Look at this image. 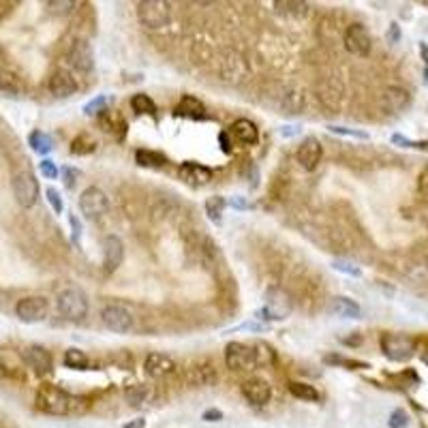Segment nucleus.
I'll use <instances>...</instances> for the list:
<instances>
[{
  "mask_svg": "<svg viewBox=\"0 0 428 428\" xmlns=\"http://www.w3.org/2000/svg\"><path fill=\"white\" fill-rule=\"evenodd\" d=\"M0 92H3V97H20L22 88H20V84L15 81V77L0 75Z\"/></svg>",
  "mask_w": 428,
  "mask_h": 428,
  "instance_id": "obj_37",
  "label": "nucleus"
},
{
  "mask_svg": "<svg viewBox=\"0 0 428 428\" xmlns=\"http://www.w3.org/2000/svg\"><path fill=\"white\" fill-rule=\"evenodd\" d=\"M125 262V242L118 236L110 234L103 238V268L105 272H116Z\"/></svg>",
  "mask_w": 428,
  "mask_h": 428,
  "instance_id": "obj_15",
  "label": "nucleus"
},
{
  "mask_svg": "<svg viewBox=\"0 0 428 428\" xmlns=\"http://www.w3.org/2000/svg\"><path fill=\"white\" fill-rule=\"evenodd\" d=\"M49 313V302L43 296H28L15 304V315L24 323H39Z\"/></svg>",
  "mask_w": 428,
  "mask_h": 428,
  "instance_id": "obj_11",
  "label": "nucleus"
},
{
  "mask_svg": "<svg viewBox=\"0 0 428 428\" xmlns=\"http://www.w3.org/2000/svg\"><path fill=\"white\" fill-rule=\"evenodd\" d=\"M291 311H294V300H291V296L287 294L285 289L270 287L266 291V306L262 308V313H260V315H264L262 319L281 321V319L289 317Z\"/></svg>",
  "mask_w": 428,
  "mask_h": 428,
  "instance_id": "obj_4",
  "label": "nucleus"
},
{
  "mask_svg": "<svg viewBox=\"0 0 428 428\" xmlns=\"http://www.w3.org/2000/svg\"><path fill=\"white\" fill-rule=\"evenodd\" d=\"M186 377H188V383H191V386H214L218 381L216 370L210 364H205V362L191 366V368H188Z\"/></svg>",
  "mask_w": 428,
  "mask_h": 428,
  "instance_id": "obj_25",
  "label": "nucleus"
},
{
  "mask_svg": "<svg viewBox=\"0 0 428 428\" xmlns=\"http://www.w3.org/2000/svg\"><path fill=\"white\" fill-rule=\"evenodd\" d=\"M180 180L184 184H188L191 188H199V186H205L210 180H212V169L205 167V165H199L195 161H186L182 163L180 167Z\"/></svg>",
  "mask_w": 428,
  "mask_h": 428,
  "instance_id": "obj_17",
  "label": "nucleus"
},
{
  "mask_svg": "<svg viewBox=\"0 0 428 428\" xmlns=\"http://www.w3.org/2000/svg\"><path fill=\"white\" fill-rule=\"evenodd\" d=\"M225 364L231 370H251L257 368V360H255V349L244 342H229L225 347Z\"/></svg>",
  "mask_w": 428,
  "mask_h": 428,
  "instance_id": "obj_9",
  "label": "nucleus"
},
{
  "mask_svg": "<svg viewBox=\"0 0 428 428\" xmlns=\"http://www.w3.org/2000/svg\"><path fill=\"white\" fill-rule=\"evenodd\" d=\"M420 54H422V60L428 64V45H426V43H422V45H420Z\"/></svg>",
  "mask_w": 428,
  "mask_h": 428,
  "instance_id": "obj_53",
  "label": "nucleus"
},
{
  "mask_svg": "<svg viewBox=\"0 0 428 428\" xmlns=\"http://www.w3.org/2000/svg\"><path fill=\"white\" fill-rule=\"evenodd\" d=\"M131 108H133V112L135 114H148V116H154L157 114V103H154L148 95H144V92H137V95H133L131 97Z\"/></svg>",
  "mask_w": 428,
  "mask_h": 428,
  "instance_id": "obj_32",
  "label": "nucleus"
},
{
  "mask_svg": "<svg viewBox=\"0 0 428 428\" xmlns=\"http://www.w3.org/2000/svg\"><path fill=\"white\" fill-rule=\"evenodd\" d=\"M255 349V360H257V368L260 366H268L274 362V349L270 345H266V342H257V345H253Z\"/></svg>",
  "mask_w": 428,
  "mask_h": 428,
  "instance_id": "obj_36",
  "label": "nucleus"
},
{
  "mask_svg": "<svg viewBox=\"0 0 428 428\" xmlns=\"http://www.w3.org/2000/svg\"><path fill=\"white\" fill-rule=\"evenodd\" d=\"M62 176H64V184H66L68 188H73V186H75V180L79 178V171L73 169V167H64V169H62Z\"/></svg>",
  "mask_w": 428,
  "mask_h": 428,
  "instance_id": "obj_46",
  "label": "nucleus"
},
{
  "mask_svg": "<svg viewBox=\"0 0 428 428\" xmlns=\"http://www.w3.org/2000/svg\"><path fill=\"white\" fill-rule=\"evenodd\" d=\"M45 195H47L49 205H51V208H54V212H56V214H62L64 203H62V197H60V193L56 191V188H47Z\"/></svg>",
  "mask_w": 428,
  "mask_h": 428,
  "instance_id": "obj_44",
  "label": "nucleus"
},
{
  "mask_svg": "<svg viewBox=\"0 0 428 428\" xmlns=\"http://www.w3.org/2000/svg\"><path fill=\"white\" fill-rule=\"evenodd\" d=\"M64 366L73 368V370H86L90 366V357L86 351L77 349V347H71L64 351Z\"/></svg>",
  "mask_w": 428,
  "mask_h": 428,
  "instance_id": "obj_28",
  "label": "nucleus"
},
{
  "mask_svg": "<svg viewBox=\"0 0 428 428\" xmlns=\"http://www.w3.org/2000/svg\"><path fill=\"white\" fill-rule=\"evenodd\" d=\"M68 221H71V227H73V242H77V240H79V234H81V225L77 223V216H75V214L68 216Z\"/></svg>",
  "mask_w": 428,
  "mask_h": 428,
  "instance_id": "obj_49",
  "label": "nucleus"
},
{
  "mask_svg": "<svg viewBox=\"0 0 428 428\" xmlns=\"http://www.w3.org/2000/svg\"><path fill=\"white\" fill-rule=\"evenodd\" d=\"M28 144L34 152H39V154H49L51 148H54V142H51V137L43 131H32L28 135Z\"/></svg>",
  "mask_w": 428,
  "mask_h": 428,
  "instance_id": "obj_33",
  "label": "nucleus"
},
{
  "mask_svg": "<svg viewBox=\"0 0 428 428\" xmlns=\"http://www.w3.org/2000/svg\"><path fill=\"white\" fill-rule=\"evenodd\" d=\"M9 375V368H7V364L3 362V357H0V377H7Z\"/></svg>",
  "mask_w": 428,
  "mask_h": 428,
  "instance_id": "obj_55",
  "label": "nucleus"
},
{
  "mask_svg": "<svg viewBox=\"0 0 428 428\" xmlns=\"http://www.w3.org/2000/svg\"><path fill=\"white\" fill-rule=\"evenodd\" d=\"M381 349L386 357L394 360V362H405L416 351V340L405 334H386L381 338Z\"/></svg>",
  "mask_w": 428,
  "mask_h": 428,
  "instance_id": "obj_8",
  "label": "nucleus"
},
{
  "mask_svg": "<svg viewBox=\"0 0 428 428\" xmlns=\"http://www.w3.org/2000/svg\"><path fill=\"white\" fill-rule=\"evenodd\" d=\"M174 368H176L174 357L167 355V353H161V351H152V353H148L146 362H144L146 375H148V377H154V379H159V377L169 375Z\"/></svg>",
  "mask_w": 428,
  "mask_h": 428,
  "instance_id": "obj_20",
  "label": "nucleus"
},
{
  "mask_svg": "<svg viewBox=\"0 0 428 428\" xmlns=\"http://www.w3.org/2000/svg\"><path fill=\"white\" fill-rule=\"evenodd\" d=\"M34 403H37V409L47 416H73L81 411V399L56 386H41Z\"/></svg>",
  "mask_w": 428,
  "mask_h": 428,
  "instance_id": "obj_1",
  "label": "nucleus"
},
{
  "mask_svg": "<svg viewBox=\"0 0 428 428\" xmlns=\"http://www.w3.org/2000/svg\"><path fill=\"white\" fill-rule=\"evenodd\" d=\"M39 169H41V174L45 176V178H49V180H54V178H58V167H56V163L54 161H49V159H45V161H41L39 163Z\"/></svg>",
  "mask_w": 428,
  "mask_h": 428,
  "instance_id": "obj_45",
  "label": "nucleus"
},
{
  "mask_svg": "<svg viewBox=\"0 0 428 428\" xmlns=\"http://www.w3.org/2000/svg\"><path fill=\"white\" fill-rule=\"evenodd\" d=\"M49 92L58 99H68L77 92V81L71 73L64 71V68H56L49 77Z\"/></svg>",
  "mask_w": 428,
  "mask_h": 428,
  "instance_id": "obj_19",
  "label": "nucleus"
},
{
  "mask_svg": "<svg viewBox=\"0 0 428 428\" xmlns=\"http://www.w3.org/2000/svg\"><path fill=\"white\" fill-rule=\"evenodd\" d=\"M388 424H390V428H407L409 426V416L405 414L403 409H394Z\"/></svg>",
  "mask_w": 428,
  "mask_h": 428,
  "instance_id": "obj_41",
  "label": "nucleus"
},
{
  "mask_svg": "<svg viewBox=\"0 0 428 428\" xmlns=\"http://www.w3.org/2000/svg\"><path fill=\"white\" fill-rule=\"evenodd\" d=\"M11 188L15 201L22 205V208H32L39 199V182L30 171H17L11 180Z\"/></svg>",
  "mask_w": 428,
  "mask_h": 428,
  "instance_id": "obj_5",
  "label": "nucleus"
},
{
  "mask_svg": "<svg viewBox=\"0 0 428 428\" xmlns=\"http://www.w3.org/2000/svg\"><path fill=\"white\" fill-rule=\"evenodd\" d=\"M227 208V199L221 197V195H214V197H208L203 203V210L208 214V218L212 223H221L223 221V212Z\"/></svg>",
  "mask_w": 428,
  "mask_h": 428,
  "instance_id": "obj_29",
  "label": "nucleus"
},
{
  "mask_svg": "<svg viewBox=\"0 0 428 428\" xmlns=\"http://www.w3.org/2000/svg\"><path fill=\"white\" fill-rule=\"evenodd\" d=\"M231 135L236 137V140L240 144H244V146H255L257 142H260V129L255 127V123H251L249 118H240L236 120V123L229 127Z\"/></svg>",
  "mask_w": 428,
  "mask_h": 428,
  "instance_id": "obj_22",
  "label": "nucleus"
},
{
  "mask_svg": "<svg viewBox=\"0 0 428 428\" xmlns=\"http://www.w3.org/2000/svg\"><path fill=\"white\" fill-rule=\"evenodd\" d=\"M221 144H223V150H225V152H231V148H229V142H227V135H225V133L221 135Z\"/></svg>",
  "mask_w": 428,
  "mask_h": 428,
  "instance_id": "obj_54",
  "label": "nucleus"
},
{
  "mask_svg": "<svg viewBox=\"0 0 428 428\" xmlns=\"http://www.w3.org/2000/svg\"><path fill=\"white\" fill-rule=\"evenodd\" d=\"M201 420H205V422H221V420H223V411L216 409V407L205 409L203 414H201Z\"/></svg>",
  "mask_w": 428,
  "mask_h": 428,
  "instance_id": "obj_47",
  "label": "nucleus"
},
{
  "mask_svg": "<svg viewBox=\"0 0 428 428\" xmlns=\"http://www.w3.org/2000/svg\"><path fill=\"white\" fill-rule=\"evenodd\" d=\"M420 193L428 199V169L420 176Z\"/></svg>",
  "mask_w": 428,
  "mask_h": 428,
  "instance_id": "obj_50",
  "label": "nucleus"
},
{
  "mask_svg": "<svg viewBox=\"0 0 428 428\" xmlns=\"http://www.w3.org/2000/svg\"><path fill=\"white\" fill-rule=\"evenodd\" d=\"M203 112H205V105L193 95H184L182 101L178 103V108H176V114L178 116H184V118H203Z\"/></svg>",
  "mask_w": 428,
  "mask_h": 428,
  "instance_id": "obj_26",
  "label": "nucleus"
},
{
  "mask_svg": "<svg viewBox=\"0 0 428 428\" xmlns=\"http://www.w3.org/2000/svg\"><path fill=\"white\" fill-rule=\"evenodd\" d=\"M411 103V95L409 90L401 88V86H390V88H386L381 95H379V101H377V105H379V110L383 114H399L403 112L407 105Z\"/></svg>",
  "mask_w": 428,
  "mask_h": 428,
  "instance_id": "obj_14",
  "label": "nucleus"
},
{
  "mask_svg": "<svg viewBox=\"0 0 428 428\" xmlns=\"http://www.w3.org/2000/svg\"><path fill=\"white\" fill-rule=\"evenodd\" d=\"M66 58L77 73H90L95 68V51L86 39H75L66 51Z\"/></svg>",
  "mask_w": 428,
  "mask_h": 428,
  "instance_id": "obj_12",
  "label": "nucleus"
},
{
  "mask_svg": "<svg viewBox=\"0 0 428 428\" xmlns=\"http://www.w3.org/2000/svg\"><path fill=\"white\" fill-rule=\"evenodd\" d=\"M321 157H323V148L317 137H304L296 150V161L304 171H315L321 163Z\"/></svg>",
  "mask_w": 428,
  "mask_h": 428,
  "instance_id": "obj_13",
  "label": "nucleus"
},
{
  "mask_svg": "<svg viewBox=\"0 0 428 428\" xmlns=\"http://www.w3.org/2000/svg\"><path fill=\"white\" fill-rule=\"evenodd\" d=\"M105 103H108V97H105V95H101V97L92 99L90 103H86V105H84V112L88 114V116H99L103 110H105Z\"/></svg>",
  "mask_w": 428,
  "mask_h": 428,
  "instance_id": "obj_40",
  "label": "nucleus"
},
{
  "mask_svg": "<svg viewBox=\"0 0 428 428\" xmlns=\"http://www.w3.org/2000/svg\"><path fill=\"white\" fill-rule=\"evenodd\" d=\"M330 313H334L336 317H342V319H360L362 317V308H360V304L351 298L336 296L330 302Z\"/></svg>",
  "mask_w": 428,
  "mask_h": 428,
  "instance_id": "obj_23",
  "label": "nucleus"
},
{
  "mask_svg": "<svg viewBox=\"0 0 428 428\" xmlns=\"http://www.w3.org/2000/svg\"><path fill=\"white\" fill-rule=\"evenodd\" d=\"M247 73H249L247 62L242 60V56H240V54H236V51H227V54L223 56V60H221V75H223V79L240 81V79H244Z\"/></svg>",
  "mask_w": 428,
  "mask_h": 428,
  "instance_id": "obj_21",
  "label": "nucleus"
},
{
  "mask_svg": "<svg viewBox=\"0 0 428 428\" xmlns=\"http://www.w3.org/2000/svg\"><path fill=\"white\" fill-rule=\"evenodd\" d=\"M240 390H242V396L255 407H264L272 399V388L266 379H262V377H251V379H247L242 383Z\"/></svg>",
  "mask_w": 428,
  "mask_h": 428,
  "instance_id": "obj_16",
  "label": "nucleus"
},
{
  "mask_svg": "<svg viewBox=\"0 0 428 428\" xmlns=\"http://www.w3.org/2000/svg\"><path fill=\"white\" fill-rule=\"evenodd\" d=\"M296 133H300V127L298 125H291V127H283L281 129V135L283 137H291V135H296Z\"/></svg>",
  "mask_w": 428,
  "mask_h": 428,
  "instance_id": "obj_51",
  "label": "nucleus"
},
{
  "mask_svg": "<svg viewBox=\"0 0 428 428\" xmlns=\"http://www.w3.org/2000/svg\"><path fill=\"white\" fill-rule=\"evenodd\" d=\"M227 205H231V208H236V210H249V208H251V203H249L242 195L231 197V199L227 201Z\"/></svg>",
  "mask_w": 428,
  "mask_h": 428,
  "instance_id": "obj_48",
  "label": "nucleus"
},
{
  "mask_svg": "<svg viewBox=\"0 0 428 428\" xmlns=\"http://www.w3.org/2000/svg\"><path fill=\"white\" fill-rule=\"evenodd\" d=\"M325 129L332 131V133H336V135L357 137V140H368V133H364V131H357V129H347V127H338V125H328Z\"/></svg>",
  "mask_w": 428,
  "mask_h": 428,
  "instance_id": "obj_39",
  "label": "nucleus"
},
{
  "mask_svg": "<svg viewBox=\"0 0 428 428\" xmlns=\"http://www.w3.org/2000/svg\"><path fill=\"white\" fill-rule=\"evenodd\" d=\"M24 360L28 362V366L37 373V375H49L54 370V360H51V353L41 347V345H30L24 351Z\"/></svg>",
  "mask_w": 428,
  "mask_h": 428,
  "instance_id": "obj_18",
  "label": "nucleus"
},
{
  "mask_svg": "<svg viewBox=\"0 0 428 428\" xmlns=\"http://www.w3.org/2000/svg\"><path fill=\"white\" fill-rule=\"evenodd\" d=\"M79 210L86 218H90V221L105 216L110 210V197L105 195V191H101L99 186L84 188L79 195Z\"/></svg>",
  "mask_w": 428,
  "mask_h": 428,
  "instance_id": "obj_6",
  "label": "nucleus"
},
{
  "mask_svg": "<svg viewBox=\"0 0 428 428\" xmlns=\"http://www.w3.org/2000/svg\"><path fill=\"white\" fill-rule=\"evenodd\" d=\"M97 146L99 144H97V140L90 133H81L71 142V152L79 154V157H86V154H92L97 150Z\"/></svg>",
  "mask_w": 428,
  "mask_h": 428,
  "instance_id": "obj_30",
  "label": "nucleus"
},
{
  "mask_svg": "<svg viewBox=\"0 0 428 428\" xmlns=\"http://www.w3.org/2000/svg\"><path fill=\"white\" fill-rule=\"evenodd\" d=\"M281 13L296 17V20H302V17L308 15V5L306 3H296V0H285V3H274Z\"/></svg>",
  "mask_w": 428,
  "mask_h": 428,
  "instance_id": "obj_35",
  "label": "nucleus"
},
{
  "mask_svg": "<svg viewBox=\"0 0 428 428\" xmlns=\"http://www.w3.org/2000/svg\"><path fill=\"white\" fill-rule=\"evenodd\" d=\"M289 392L300 401H308V403L319 401V392L315 390V386L304 383V381H289Z\"/></svg>",
  "mask_w": 428,
  "mask_h": 428,
  "instance_id": "obj_31",
  "label": "nucleus"
},
{
  "mask_svg": "<svg viewBox=\"0 0 428 428\" xmlns=\"http://www.w3.org/2000/svg\"><path fill=\"white\" fill-rule=\"evenodd\" d=\"M56 306L62 317L71 321H81L88 315V298L77 287H66L56 296Z\"/></svg>",
  "mask_w": 428,
  "mask_h": 428,
  "instance_id": "obj_2",
  "label": "nucleus"
},
{
  "mask_svg": "<svg viewBox=\"0 0 428 428\" xmlns=\"http://www.w3.org/2000/svg\"><path fill=\"white\" fill-rule=\"evenodd\" d=\"M332 268H334L336 272L347 274V277H362V270H360L355 264L345 262V260H336V262H332Z\"/></svg>",
  "mask_w": 428,
  "mask_h": 428,
  "instance_id": "obj_38",
  "label": "nucleus"
},
{
  "mask_svg": "<svg viewBox=\"0 0 428 428\" xmlns=\"http://www.w3.org/2000/svg\"><path fill=\"white\" fill-rule=\"evenodd\" d=\"M137 20L144 28L159 30L171 20V5L165 0H142L137 5Z\"/></svg>",
  "mask_w": 428,
  "mask_h": 428,
  "instance_id": "obj_3",
  "label": "nucleus"
},
{
  "mask_svg": "<svg viewBox=\"0 0 428 428\" xmlns=\"http://www.w3.org/2000/svg\"><path fill=\"white\" fill-rule=\"evenodd\" d=\"M101 321L110 332L116 334H127L133 328V315L123 304H108L101 311Z\"/></svg>",
  "mask_w": 428,
  "mask_h": 428,
  "instance_id": "obj_7",
  "label": "nucleus"
},
{
  "mask_svg": "<svg viewBox=\"0 0 428 428\" xmlns=\"http://www.w3.org/2000/svg\"><path fill=\"white\" fill-rule=\"evenodd\" d=\"M144 426H146V420L144 418H135V420L127 422L123 428H144Z\"/></svg>",
  "mask_w": 428,
  "mask_h": 428,
  "instance_id": "obj_52",
  "label": "nucleus"
},
{
  "mask_svg": "<svg viewBox=\"0 0 428 428\" xmlns=\"http://www.w3.org/2000/svg\"><path fill=\"white\" fill-rule=\"evenodd\" d=\"M135 161L140 163L142 167H163L167 163V159L163 157V154L154 152V150H137Z\"/></svg>",
  "mask_w": 428,
  "mask_h": 428,
  "instance_id": "obj_34",
  "label": "nucleus"
},
{
  "mask_svg": "<svg viewBox=\"0 0 428 428\" xmlns=\"http://www.w3.org/2000/svg\"><path fill=\"white\" fill-rule=\"evenodd\" d=\"M392 144L403 146V148H418V150H428V142H411L403 135H392Z\"/></svg>",
  "mask_w": 428,
  "mask_h": 428,
  "instance_id": "obj_43",
  "label": "nucleus"
},
{
  "mask_svg": "<svg viewBox=\"0 0 428 428\" xmlns=\"http://www.w3.org/2000/svg\"><path fill=\"white\" fill-rule=\"evenodd\" d=\"M125 401L131 407H146L154 401V388L148 383H135L125 390Z\"/></svg>",
  "mask_w": 428,
  "mask_h": 428,
  "instance_id": "obj_24",
  "label": "nucleus"
},
{
  "mask_svg": "<svg viewBox=\"0 0 428 428\" xmlns=\"http://www.w3.org/2000/svg\"><path fill=\"white\" fill-rule=\"evenodd\" d=\"M51 13H58V15H66V13H71L77 5L75 3H71V0H62V3H60V0H58V3H47L45 5Z\"/></svg>",
  "mask_w": 428,
  "mask_h": 428,
  "instance_id": "obj_42",
  "label": "nucleus"
},
{
  "mask_svg": "<svg viewBox=\"0 0 428 428\" xmlns=\"http://www.w3.org/2000/svg\"><path fill=\"white\" fill-rule=\"evenodd\" d=\"M342 43H345V49L353 56H360L364 58L370 54L373 49V39H370V32L366 30L364 24H351L347 30H345V37H342Z\"/></svg>",
  "mask_w": 428,
  "mask_h": 428,
  "instance_id": "obj_10",
  "label": "nucleus"
},
{
  "mask_svg": "<svg viewBox=\"0 0 428 428\" xmlns=\"http://www.w3.org/2000/svg\"><path fill=\"white\" fill-rule=\"evenodd\" d=\"M97 120H99V125H101V129L105 131V133H116L118 129H120V133H125V120L120 118L116 112H112V110H103L99 116H97Z\"/></svg>",
  "mask_w": 428,
  "mask_h": 428,
  "instance_id": "obj_27",
  "label": "nucleus"
}]
</instances>
